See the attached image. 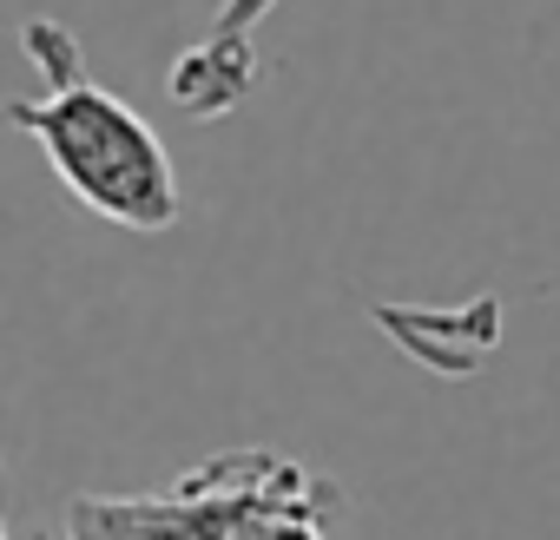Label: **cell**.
<instances>
[{"label": "cell", "instance_id": "6da1fadb", "mask_svg": "<svg viewBox=\"0 0 560 540\" xmlns=\"http://www.w3.org/2000/svg\"><path fill=\"white\" fill-rule=\"evenodd\" d=\"M21 54L40 67L47 93L40 99H14L8 119L40 145L47 172L73 191V204H86L93 218L119 224V231H172L185 198H178V172L165 139L113 93L86 73L80 34L54 14H34L21 27Z\"/></svg>", "mask_w": 560, "mask_h": 540}, {"label": "cell", "instance_id": "7a4b0ae2", "mask_svg": "<svg viewBox=\"0 0 560 540\" xmlns=\"http://www.w3.org/2000/svg\"><path fill=\"white\" fill-rule=\"evenodd\" d=\"M257 86V54H250V34H205L178 67H172V106L185 119H231Z\"/></svg>", "mask_w": 560, "mask_h": 540}, {"label": "cell", "instance_id": "3957f363", "mask_svg": "<svg viewBox=\"0 0 560 540\" xmlns=\"http://www.w3.org/2000/svg\"><path fill=\"white\" fill-rule=\"evenodd\" d=\"M264 14H277V0H224V8H218V34H250Z\"/></svg>", "mask_w": 560, "mask_h": 540}]
</instances>
